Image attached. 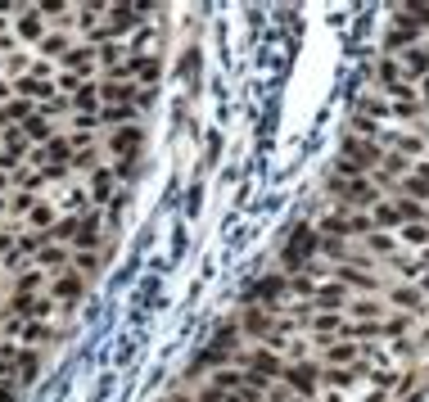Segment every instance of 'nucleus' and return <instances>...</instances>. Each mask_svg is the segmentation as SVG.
Segmentation results:
<instances>
[{"label": "nucleus", "instance_id": "f257e3e1", "mask_svg": "<svg viewBox=\"0 0 429 402\" xmlns=\"http://www.w3.org/2000/svg\"><path fill=\"white\" fill-rule=\"evenodd\" d=\"M100 230H104V217H100V213L72 217V245H77V253H95V245H100Z\"/></svg>", "mask_w": 429, "mask_h": 402}, {"label": "nucleus", "instance_id": "f03ea898", "mask_svg": "<svg viewBox=\"0 0 429 402\" xmlns=\"http://www.w3.org/2000/svg\"><path fill=\"white\" fill-rule=\"evenodd\" d=\"M82 276L77 272H59L55 280H50V298L59 303V308H77V303H82Z\"/></svg>", "mask_w": 429, "mask_h": 402}, {"label": "nucleus", "instance_id": "7ed1b4c3", "mask_svg": "<svg viewBox=\"0 0 429 402\" xmlns=\"http://www.w3.org/2000/svg\"><path fill=\"white\" fill-rule=\"evenodd\" d=\"M36 375H41V352H36V348H23V344H18L14 362H9V380H14V384H32Z\"/></svg>", "mask_w": 429, "mask_h": 402}, {"label": "nucleus", "instance_id": "20e7f679", "mask_svg": "<svg viewBox=\"0 0 429 402\" xmlns=\"http://www.w3.org/2000/svg\"><path fill=\"white\" fill-rule=\"evenodd\" d=\"M95 59H100V55H95L91 45H68V50L59 55V72H72V77H82V72L91 68Z\"/></svg>", "mask_w": 429, "mask_h": 402}, {"label": "nucleus", "instance_id": "39448f33", "mask_svg": "<svg viewBox=\"0 0 429 402\" xmlns=\"http://www.w3.org/2000/svg\"><path fill=\"white\" fill-rule=\"evenodd\" d=\"M100 82H86V86L77 95H68V108H77V118H91V113H100Z\"/></svg>", "mask_w": 429, "mask_h": 402}, {"label": "nucleus", "instance_id": "423d86ee", "mask_svg": "<svg viewBox=\"0 0 429 402\" xmlns=\"http://www.w3.org/2000/svg\"><path fill=\"white\" fill-rule=\"evenodd\" d=\"M91 199L95 203L118 199V194H113V172H108V167H95V172H91Z\"/></svg>", "mask_w": 429, "mask_h": 402}, {"label": "nucleus", "instance_id": "0eeeda50", "mask_svg": "<svg viewBox=\"0 0 429 402\" xmlns=\"http://www.w3.org/2000/svg\"><path fill=\"white\" fill-rule=\"evenodd\" d=\"M131 118H136V108H131V104H104L100 108V127H118L122 131Z\"/></svg>", "mask_w": 429, "mask_h": 402}, {"label": "nucleus", "instance_id": "6e6552de", "mask_svg": "<svg viewBox=\"0 0 429 402\" xmlns=\"http://www.w3.org/2000/svg\"><path fill=\"white\" fill-rule=\"evenodd\" d=\"M23 131H28V140H32V145H50V140H55V123H50L45 113H36L32 123H23Z\"/></svg>", "mask_w": 429, "mask_h": 402}, {"label": "nucleus", "instance_id": "1a4fd4ad", "mask_svg": "<svg viewBox=\"0 0 429 402\" xmlns=\"http://www.w3.org/2000/svg\"><path fill=\"white\" fill-rule=\"evenodd\" d=\"M41 280H45V272H41V267H28V272H23V276H14V294L32 298V289L41 285Z\"/></svg>", "mask_w": 429, "mask_h": 402}, {"label": "nucleus", "instance_id": "9d476101", "mask_svg": "<svg viewBox=\"0 0 429 402\" xmlns=\"http://www.w3.org/2000/svg\"><path fill=\"white\" fill-rule=\"evenodd\" d=\"M100 253H72V272L77 276H100Z\"/></svg>", "mask_w": 429, "mask_h": 402}, {"label": "nucleus", "instance_id": "9b49d317", "mask_svg": "<svg viewBox=\"0 0 429 402\" xmlns=\"http://www.w3.org/2000/svg\"><path fill=\"white\" fill-rule=\"evenodd\" d=\"M108 145H113V150H140V131L136 127H122V131L108 136Z\"/></svg>", "mask_w": 429, "mask_h": 402}, {"label": "nucleus", "instance_id": "f8f14e48", "mask_svg": "<svg viewBox=\"0 0 429 402\" xmlns=\"http://www.w3.org/2000/svg\"><path fill=\"white\" fill-rule=\"evenodd\" d=\"M343 190V199H352V203H371L375 199V190L366 186V181H352V186H339Z\"/></svg>", "mask_w": 429, "mask_h": 402}, {"label": "nucleus", "instance_id": "ddd939ff", "mask_svg": "<svg viewBox=\"0 0 429 402\" xmlns=\"http://www.w3.org/2000/svg\"><path fill=\"white\" fill-rule=\"evenodd\" d=\"M289 384L308 393V389H316V371H312V367H294V371H289Z\"/></svg>", "mask_w": 429, "mask_h": 402}, {"label": "nucleus", "instance_id": "4468645a", "mask_svg": "<svg viewBox=\"0 0 429 402\" xmlns=\"http://www.w3.org/2000/svg\"><path fill=\"white\" fill-rule=\"evenodd\" d=\"M18 249V235H14V230H0V253H5V258H9V253H14Z\"/></svg>", "mask_w": 429, "mask_h": 402}, {"label": "nucleus", "instance_id": "2eb2a0df", "mask_svg": "<svg viewBox=\"0 0 429 402\" xmlns=\"http://www.w3.org/2000/svg\"><path fill=\"white\" fill-rule=\"evenodd\" d=\"M18 398V384L14 380H0V402H14Z\"/></svg>", "mask_w": 429, "mask_h": 402}, {"label": "nucleus", "instance_id": "dca6fc26", "mask_svg": "<svg viewBox=\"0 0 429 402\" xmlns=\"http://www.w3.org/2000/svg\"><path fill=\"white\" fill-rule=\"evenodd\" d=\"M9 186H14V181H9V177H5V172H0V190H9Z\"/></svg>", "mask_w": 429, "mask_h": 402}, {"label": "nucleus", "instance_id": "f3484780", "mask_svg": "<svg viewBox=\"0 0 429 402\" xmlns=\"http://www.w3.org/2000/svg\"><path fill=\"white\" fill-rule=\"evenodd\" d=\"M9 91H14V86H5V82H0V100H9Z\"/></svg>", "mask_w": 429, "mask_h": 402}, {"label": "nucleus", "instance_id": "a211bd4d", "mask_svg": "<svg viewBox=\"0 0 429 402\" xmlns=\"http://www.w3.org/2000/svg\"><path fill=\"white\" fill-rule=\"evenodd\" d=\"M5 208H9V203H5V199H0V213H5Z\"/></svg>", "mask_w": 429, "mask_h": 402}]
</instances>
